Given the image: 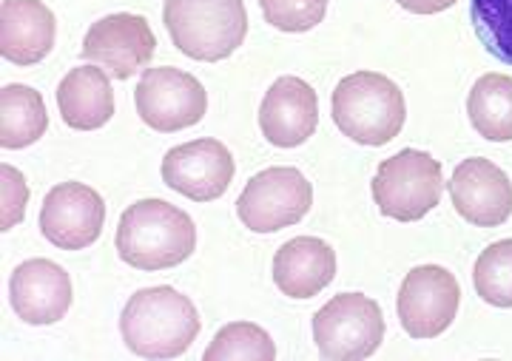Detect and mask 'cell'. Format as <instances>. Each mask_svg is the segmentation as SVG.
Wrapping results in <instances>:
<instances>
[{
	"label": "cell",
	"mask_w": 512,
	"mask_h": 361,
	"mask_svg": "<svg viewBox=\"0 0 512 361\" xmlns=\"http://www.w3.org/2000/svg\"><path fill=\"white\" fill-rule=\"evenodd\" d=\"M157 52V37L143 15H109L92 23L83 37V57L100 66L111 80H128L143 72Z\"/></svg>",
	"instance_id": "30bf717a"
},
{
	"label": "cell",
	"mask_w": 512,
	"mask_h": 361,
	"mask_svg": "<svg viewBox=\"0 0 512 361\" xmlns=\"http://www.w3.org/2000/svg\"><path fill=\"white\" fill-rule=\"evenodd\" d=\"M313 185L291 165H274L254 174L237 199L242 225L254 234H276L308 217Z\"/></svg>",
	"instance_id": "52a82bcc"
},
{
	"label": "cell",
	"mask_w": 512,
	"mask_h": 361,
	"mask_svg": "<svg viewBox=\"0 0 512 361\" xmlns=\"http://www.w3.org/2000/svg\"><path fill=\"white\" fill-rule=\"evenodd\" d=\"M9 302L26 325H55L72 307V279L52 259H26L12 271Z\"/></svg>",
	"instance_id": "9a60e30c"
},
{
	"label": "cell",
	"mask_w": 512,
	"mask_h": 361,
	"mask_svg": "<svg viewBox=\"0 0 512 361\" xmlns=\"http://www.w3.org/2000/svg\"><path fill=\"white\" fill-rule=\"evenodd\" d=\"M319 126V100L311 83L285 74L265 91L259 106L262 137L276 148H299L311 140Z\"/></svg>",
	"instance_id": "5bb4252c"
},
{
	"label": "cell",
	"mask_w": 512,
	"mask_h": 361,
	"mask_svg": "<svg viewBox=\"0 0 512 361\" xmlns=\"http://www.w3.org/2000/svg\"><path fill=\"white\" fill-rule=\"evenodd\" d=\"M370 191L384 217L419 222L441 202L444 171L433 154L404 148L379 163Z\"/></svg>",
	"instance_id": "5b68a950"
},
{
	"label": "cell",
	"mask_w": 512,
	"mask_h": 361,
	"mask_svg": "<svg viewBox=\"0 0 512 361\" xmlns=\"http://www.w3.org/2000/svg\"><path fill=\"white\" fill-rule=\"evenodd\" d=\"M476 293L493 307H512V239L493 242L473 268Z\"/></svg>",
	"instance_id": "7402d4cb"
},
{
	"label": "cell",
	"mask_w": 512,
	"mask_h": 361,
	"mask_svg": "<svg viewBox=\"0 0 512 361\" xmlns=\"http://www.w3.org/2000/svg\"><path fill=\"white\" fill-rule=\"evenodd\" d=\"M205 361H274L276 344L268 336V330H262L254 322H231L214 336V342L205 350Z\"/></svg>",
	"instance_id": "44dd1931"
},
{
	"label": "cell",
	"mask_w": 512,
	"mask_h": 361,
	"mask_svg": "<svg viewBox=\"0 0 512 361\" xmlns=\"http://www.w3.org/2000/svg\"><path fill=\"white\" fill-rule=\"evenodd\" d=\"M396 3L413 15H439L444 9L456 6L458 0H396Z\"/></svg>",
	"instance_id": "484cf974"
},
{
	"label": "cell",
	"mask_w": 512,
	"mask_h": 361,
	"mask_svg": "<svg viewBox=\"0 0 512 361\" xmlns=\"http://www.w3.org/2000/svg\"><path fill=\"white\" fill-rule=\"evenodd\" d=\"M57 20L40 0L0 3V55L12 66H35L55 49Z\"/></svg>",
	"instance_id": "2e32d148"
},
{
	"label": "cell",
	"mask_w": 512,
	"mask_h": 361,
	"mask_svg": "<svg viewBox=\"0 0 512 361\" xmlns=\"http://www.w3.org/2000/svg\"><path fill=\"white\" fill-rule=\"evenodd\" d=\"M117 253L137 271H168L183 265L197 248V225L183 208L165 199L128 205L117 225Z\"/></svg>",
	"instance_id": "6da1fadb"
},
{
	"label": "cell",
	"mask_w": 512,
	"mask_h": 361,
	"mask_svg": "<svg viewBox=\"0 0 512 361\" xmlns=\"http://www.w3.org/2000/svg\"><path fill=\"white\" fill-rule=\"evenodd\" d=\"M57 109L74 131H97L114 117L111 77L100 66H77L57 86Z\"/></svg>",
	"instance_id": "ac0fdd59"
},
{
	"label": "cell",
	"mask_w": 512,
	"mask_h": 361,
	"mask_svg": "<svg viewBox=\"0 0 512 361\" xmlns=\"http://www.w3.org/2000/svg\"><path fill=\"white\" fill-rule=\"evenodd\" d=\"M447 191L458 217L467 219L470 225L498 228L512 217V180L507 171L484 157L458 163L447 182Z\"/></svg>",
	"instance_id": "4fadbf2b"
},
{
	"label": "cell",
	"mask_w": 512,
	"mask_h": 361,
	"mask_svg": "<svg viewBox=\"0 0 512 361\" xmlns=\"http://www.w3.org/2000/svg\"><path fill=\"white\" fill-rule=\"evenodd\" d=\"M470 20L481 46L498 63L512 66V0H473Z\"/></svg>",
	"instance_id": "603a6c76"
},
{
	"label": "cell",
	"mask_w": 512,
	"mask_h": 361,
	"mask_svg": "<svg viewBox=\"0 0 512 361\" xmlns=\"http://www.w3.org/2000/svg\"><path fill=\"white\" fill-rule=\"evenodd\" d=\"M0 177H3V208H0V231H12L26 214V202H29V188L18 168L12 165H0Z\"/></svg>",
	"instance_id": "d4e9b609"
},
{
	"label": "cell",
	"mask_w": 512,
	"mask_h": 361,
	"mask_svg": "<svg viewBox=\"0 0 512 361\" xmlns=\"http://www.w3.org/2000/svg\"><path fill=\"white\" fill-rule=\"evenodd\" d=\"M336 276V251L319 236H296L274 256V282L291 299H313Z\"/></svg>",
	"instance_id": "e0dca14e"
},
{
	"label": "cell",
	"mask_w": 512,
	"mask_h": 361,
	"mask_svg": "<svg viewBox=\"0 0 512 361\" xmlns=\"http://www.w3.org/2000/svg\"><path fill=\"white\" fill-rule=\"evenodd\" d=\"M163 23L171 43L200 63L231 57L248 35L242 0H165Z\"/></svg>",
	"instance_id": "277c9868"
},
{
	"label": "cell",
	"mask_w": 512,
	"mask_h": 361,
	"mask_svg": "<svg viewBox=\"0 0 512 361\" xmlns=\"http://www.w3.org/2000/svg\"><path fill=\"white\" fill-rule=\"evenodd\" d=\"M467 114L478 134L490 143L512 140V77L490 72L478 77L467 97Z\"/></svg>",
	"instance_id": "ffe728a7"
},
{
	"label": "cell",
	"mask_w": 512,
	"mask_h": 361,
	"mask_svg": "<svg viewBox=\"0 0 512 361\" xmlns=\"http://www.w3.org/2000/svg\"><path fill=\"white\" fill-rule=\"evenodd\" d=\"M461 288L456 276L441 265H419L404 276L396 313L410 339H436L456 319Z\"/></svg>",
	"instance_id": "9c48e42d"
},
{
	"label": "cell",
	"mask_w": 512,
	"mask_h": 361,
	"mask_svg": "<svg viewBox=\"0 0 512 361\" xmlns=\"http://www.w3.org/2000/svg\"><path fill=\"white\" fill-rule=\"evenodd\" d=\"M384 339V316L365 293H339L313 313V342L328 361H362Z\"/></svg>",
	"instance_id": "8992f818"
},
{
	"label": "cell",
	"mask_w": 512,
	"mask_h": 361,
	"mask_svg": "<svg viewBox=\"0 0 512 361\" xmlns=\"http://www.w3.org/2000/svg\"><path fill=\"white\" fill-rule=\"evenodd\" d=\"M106 202L83 182L55 185L40 208V231L60 251H83L103 234Z\"/></svg>",
	"instance_id": "8fae6325"
},
{
	"label": "cell",
	"mask_w": 512,
	"mask_h": 361,
	"mask_svg": "<svg viewBox=\"0 0 512 361\" xmlns=\"http://www.w3.org/2000/svg\"><path fill=\"white\" fill-rule=\"evenodd\" d=\"M134 106L140 120L160 134H174L200 123L208 111V91L194 74L160 66L146 69L137 89H134Z\"/></svg>",
	"instance_id": "ba28073f"
},
{
	"label": "cell",
	"mask_w": 512,
	"mask_h": 361,
	"mask_svg": "<svg viewBox=\"0 0 512 361\" xmlns=\"http://www.w3.org/2000/svg\"><path fill=\"white\" fill-rule=\"evenodd\" d=\"M234 171L237 165L231 151L214 137L177 145L163 157L165 185L194 202L220 199L234 180Z\"/></svg>",
	"instance_id": "7c38bea8"
},
{
	"label": "cell",
	"mask_w": 512,
	"mask_h": 361,
	"mask_svg": "<svg viewBox=\"0 0 512 361\" xmlns=\"http://www.w3.org/2000/svg\"><path fill=\"white\" fill-rule=\"evenodd\" d=\"M49 128V114L40 91L23 83H9L0 89V145L18 151L37 143Z\"/></svg>",
	"instance_id": "d6986e66"
},
{
	"label": "cell",
	"mask_w": 512,
	"mask_h": 361,
	"mask_svg": "<svg viewBox=\"0 0 512 361\" xmlns=\"http://www.w3.org/2000/svg\"><path fill=\"white\" fill-rule=\"evenodd\" d=\"M333 123L353 143L379 148L402 134L407 120L402 89L379 72H353L330 97Z\"/></svg>",
	"instance_id": "3957f363"
},
{
	"label": "cell",
	"mask_w": 512,
	"mask_h": 361,
	"mask_svg": "<svg viewBox=\"0 0 512 361\" xmlns=\"http://www.w3.org/2000/svg\"><path fill=\"white\" fill-rule=\"evenodd\" d=\"M200 313L180 290L157 285L137 290L123 307L120 333L143 359H177L200 336Z\"/></svg>",
	"instance_id": "7a4b0ae2"
},
{
	"label": "cell",
	"mask_w": 512,
	"mask_h": 361,
	"mask_svg": "<svg viewBox=\"0 0 512 361\" xmlns=\"http://www.w3.org/2000/svg\"><path fill=\"white\" fill-rule=\"evenodd\" d=\"M330 0H259L262 18L279 32H311L328 15Z\"/></svg>",
	"instance_id": "cb8c5ba5"
}]
</instances>
